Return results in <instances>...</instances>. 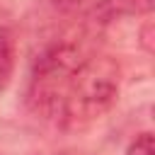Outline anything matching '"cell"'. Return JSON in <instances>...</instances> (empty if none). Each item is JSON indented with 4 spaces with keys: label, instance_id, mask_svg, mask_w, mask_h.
<instances>
[{
    "label": "cell",
    "instance_id": "cell-3",
    "mask_svg": "<svg viewBox=\"0 0 155 155\" xmlns=\"http://www.w3.org/2000/svg\"><path fill=\"white\" fill-rule=\"evenodd\" d=\"M126 155H155V140H153V133H150V131L138 133L136 140L126 148Z\"/></svg>",
    "mask_w": 155,
    "mask_h": 155
},
{
    "label": "cell",
    "instance_id": "cell-4",
    "mask_svg": "<svg viewBox=\"0 0 155 155\" xmlns=\"http://www.w3.org/2000/svg\"><path fill=\"white\" fill-rule=\"evenodd\" d=\"M58 10H63V12H73V10H78V7H82L87 0H51Z\"/></svg>",
    "mask_w": 155,
    "mask_h": 155
},
{
    "label": "cell",
    "instance_id": "cell-1",
    "mask_svg": "<svg viewBox=\"0 0 155 155\" xmlns=\"http://www.w3.org/2000/svg\"><path fill=\"white\" fill-rule=\"evenodd\" d=\"M119 63L109 56H87L75 70L65 94L63 121L87 124L111 109L119 97Z\"/></svg>",
    "mask_w": 155,
    "mask_h": 155
},
{
    "label": "cell",
    "instance_id": "cell-5",
    "mask_svg": "<svg viewBox=\"0 0 155 155\" xmlns=\"http://www.w3.org/2000/svg\"><path fill=\"white\" fill-rule=\"evenodd\" d=\"M150 29H153V24L150 22H145L143 24V29H140V44H143V48L150 53L153 51V39H150Z\"/></svg>",
    "mask_w": 155,
    "mask_h": 155
},
{
    "label": "cell",
    "instance_id": "cell-2",
    "mask_svg": "<svg viewBox=\"0 0 155 155\" xmlns=\"http://www.w3.org/2000/svg\"><path fill=\"white\" fill-rule=\"evenodd\" d=\"M15 70V39L7 29H0V92L7 87Z\"/></svg>",
    "mask_w": 155,
    "mask_h": 155
}]
</instances>
